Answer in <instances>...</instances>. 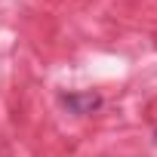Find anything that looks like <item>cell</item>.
Listing matches in <instances>:
<instances>
[{
	"instance_id": "obj_2",
	"label": "cell",
	"mask_w": 157,
	"mask_h": 157,
	"mask_svg": "<svg viewBox=\"0 0 157 157\" xmlns=\"http://www.w3.org/2000/svg\"><path fill=\"white\" fill-rule=\"evenodd\" d=\"M154 139H157V136H154Z\"/></svg>"
},
{
	"instance_id": "obj_1",
	"label": "cell",
	"mask_w": 157,
	"mask_h": 157,
	"mask_svg": "<svg viewBox=\"0 0 157 157\" xmlns=\"http://www.w3.org/2000/svg\"><path fill=\"white\" fill-rule=\"evenodd\" d=\"M62 105L71 111V114H93L99 105H102V96L99 93H65L62 96Z\"/></svg>"
}]
</instances>
